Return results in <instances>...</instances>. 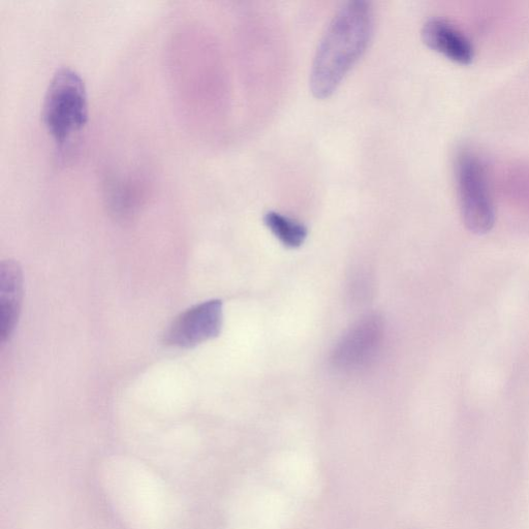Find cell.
<instances>
[{"instance_id":"1","label":"cell","mask_w":529,"mask_h":529,"mask_svg":"<svg viewBox=\"0 0 529 529\" xmlns=\"http://www.w3.org/2000/svg\"><path fill=\"white\" fill-rule=\"evenodd\" d=\"M111 509L128 529H169L176 514L174 495L165 481L139 459L111 457L99 471Z\"/></svg>"},{"instance_id":"2","label":"cell","mask_w":529,"mask_h":529,"mask_svg":"<svg viewBox=\"0 0 529 529\" xmlns=\"http://www.w3.org/2000/svg\"><path fill=\"white\" fill-rule=\"evenodd\" d=\"M369 3L356 0L339 9L329 24L311 66L309 85L318 99L329 98L366 51L373 33Z\"/></svg>"},{"instance_id":"3","label":"cell","mask_w":529,"mask_h":529,"mask_svg":"<svg viewBox=\"0 0 529 529\" xmlns=\"http://www.w3.org/2000/svg\"><path fill=\"white\" fill-rule=\"evenodd\" d=\"M45 128L60 146L79 134L88 120V97L83 78L65 67L53 75L42 108Z\"/></svg>"},{"instance_id":"4","label":"cell","mask_w":529,"mask_h":529,"mask_svg":"<svg viewBox=\"0 0 529 529\" xmlns=\"http://www.w3.org/2000/svg\"><path fill=\"white\" fill-rule=\"evenodd\" d=\"M455 171L464 226L476 235L489 233L495 224V209L482 161L473 151L462 150Z\"/></svg>"},{"instance_id":"5","label":"cell","mask_w":529,"mask_h":529,"mask_svg":"<svg viewBox=\"0 0 529 529\" xmlns=\"http://www.w3.org/2000/svg\"><path fill=\"white\" fill-rule=\"evenodd\" d=\"M224 322L223 303L210 300L181 314L165 334L166 344L191 349L219 336Z\"/></svg>"},{"instance_id":"6","label":"cell","mask_w":529,"mask_h":529,"mask_svg":"<svg viewBox=\"0 0 529 529\" xmlns=\"http://www.w3.org/2000/svg\"><path fill=\"white\" fill-rule=\"evenodd\" d=\"M383 332V321L378 316L360 321L336 347L332 358L334 366L347 371L365 366L379 351Z\"/></svg>"},{"instance_id":"7","label":"cell","mask_w":529,"mask_h":529,"mask_svg":"<svg viewBox=\"0 0 529 529\" xmlns=\"http://www.w3.org/2000/svg\"><path fill=\"white\" fill-rule=\"evenodd\" d=\"M424 43L433 51L460 65H470L475 56L471 41L446 20L433 18L422 29Z\"/></svg>"},{"instance_id":"8","label":"cell","mask_w":529,"mask_h":529,"mask_svg":"<svg viewBox=\"0 0 529 529\" xmlns=\"http://www.w3.org/2000/svg\"><path fill=\"white\" fill-rule=\"evenodd\" d=\"M23 295L21 268L14 261L0 266V337L7 341L18 323Z\"/></svg>"},{"instance_id":"9","label":"cell","mask_w":529,"mask_h":529,"mask_svg":"<svg viewBox=\"0 0 529 529\" xmlns=\"http://www.w3.org/2000/svg\"><path fill=\"white\" fill-rule=\"evenodd\" d=\"M264 221L275 237L288 247L301 246L307 237V229L302 224L278 212H268Z\"/></svg>"}]
</instances>
